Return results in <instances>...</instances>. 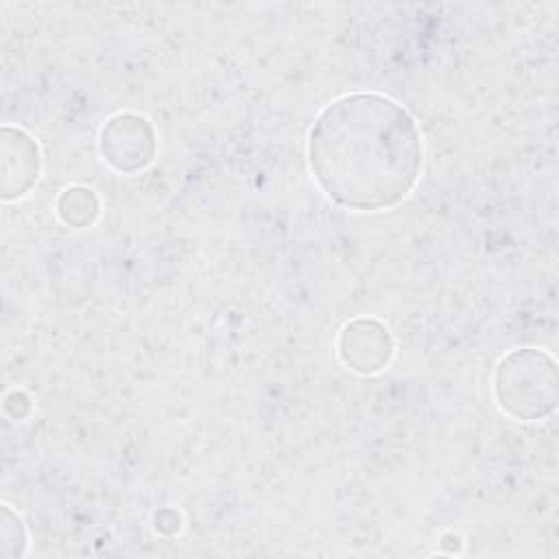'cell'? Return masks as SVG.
<instances>
[{
	"label": "cell",
	"instance_id": "cell-1",
	"mask_svg": "<svg viewBox=\"0 0 559 559\" xmlns=\"http://www.w3.org/2000/svg\"><path fill=\"white\" fill-rule=\"evenodd\" d=\"M310 164L336 203L354 210L389 207L415 186L421 164L419 131L384 96H345L314 122Z\"/></svg>",
	"mask_w": 559,
	"mask_h": 559
}]
</instances>
